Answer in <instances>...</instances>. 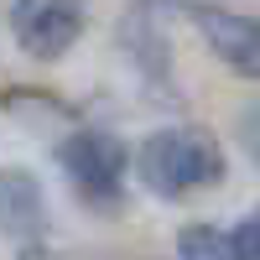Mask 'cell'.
<instances>
[{
    "mask_svg": "<svg viewBox=\"0 0 260 260\" xmlns=\"http://www.w3.org/2000/svg\"><path fill=\"white\" fill-rule=\"evenodd\" d=\"M177 255L182 260H240V250H234V240L224 229H208V224H192L177 234Z\"/></svg>",
    "mask_w": 260,
    "mask_h": 260,
    "instance_id": "obj_6",
    "label": "cell"
},
{
    "mask_svg": "<svg viewBox=\"0 0 260 260\" xmlns=\"http://www.w3.org/2000/svg\"><path fill=\"white\" fill-rule=\"evenodd\" d=\"M62 167H68L73 187L89 203H120V182H125V146L104 130H78V136L62 141Z\"/></svg>",
    "mask_w": 260,
    "mask_h": 260,
    "instance_id": "obj_2",
    "label": "cell"
},
{
    "mask_svg": "<svg viewBox=\"0 0 260 260\" xmlns=\"http://www.w3.org/2000/svg\"><path fill=\"white\" fill-rule=\"evenodd\" d=\"M0 182H6V187H0V224H6L11 234L37 229V224H42V203H37V208H21V198H37L31 177H0Z\"/></svg>",
    "mask_w": 260,
    "mask_h": 260,
    "instance_id": "obj_5",
    "label": "cell"
},
{
    "mask_svg": "<svg viewBox=\"0 0 260 260\" xmlns=\"http://www.w3.org/2000/svg\"><path fill=\"white\" fill-rule=\"evenodd\" d=\"M141 182L156 192V198H187L198 187H213L224 177V151L213 136L203 130H187V125H172V130H156L146 146H141Z\"/></svg>",
    "mask_w": 260,
    "mask_h": 260,
    "instance_id": "obj_1",
    "label": "cell"
},
{
    "mask_svg": "<svg viewBox=\"0 0 260 260\" xmlns=\"http://www.w3.org/2000/svg\"><path fill=\"white\" fill-rule=\"evenodd\" d=\"M240 141H245V151H250V161L260 167V104H255V110H245V120H240Z\"/></svg>",
    "mask_w": 260,
    "mask_h": 260,
    "instance_id": "obj_8",
    "label": "cell"
},
{
    "mask_svg": "<svg viewBox=\"0 0 260 260\" xmlns=\"http://www.w3.org/2000/svg\"><path fill=\"white\" fill-rule=\"evenodd\" d=\"M198 26L208 37V47L219 62H229L234 73H245L260 83V21L250 16H234V11H203Z\"/></svg>",
    "mask_w": 260,
    "mask_h": 260,
    "instance_id": "obj_4",
    "label": "cell"
},
{
    "mask_svg": "<svg viewBox=\"0 0 260 260\" xmlns=\"http://www.w3.org/2000/svg\"><path fill=\"white\" fill-rule=\"evenodd\" d=\"M11 26L21 37V47L31 57L52 62L78 42L83 31V0H16L11 6Z\"/></svg>",
    "mask_w": 260,
    "mask_h": 260,
    "instance_id": "obj_3",
    "label": "cell"
},
{
    "mask_svg": "<svg viewBox=\"0 0 260 260\" xmlns=\"http://www.w3.org/2000/svg\"><path fill=\"white\" fill-rule=\"evenodd\" d=\"M229 240H234V250H240V260H260V213H250Z\"/></svg>",
    "mask_w": 260,
    "mask_h": 260,
    "instance_id": "obj_7",
    "label": "cell"
}]
</instances>
